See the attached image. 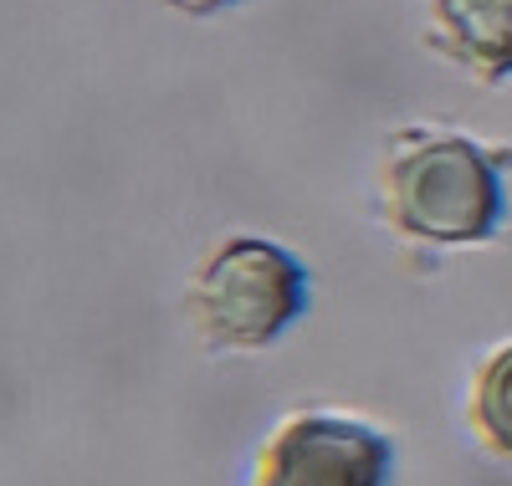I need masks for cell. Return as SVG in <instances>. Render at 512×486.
<instances>
[{
	"label": "cell",
	"instance_id": "4",
	"mask_svg": "<svg viewBox=\"0 0 512 486\" xmlns=\"http://www.w3.org/2000/svg\"><path fill=\"white\" fill-rule=\"evenodd\" d=\"M431 47L482 82L512 77V0H431Z\"/></svg>",
	"mask_w": 512,
	"mask_h": 486
},
{
	"label": "cell",
	"instance_id": "2",
	"mask_svg": "<svg viewBox=\"0 0 512 486\" xmlns=\"http://www.w3.org/2000/svg\"><path fill=\"white\" fill-rule=\"evenodd\" d=\"M190 323L210 348L251 353L277 343L308 307V272L277 241L231 236L210 251L185 292Z\"/></svg>",
	"mask_w": 512,
	"mask_h": 486
},
{
	"label": "cell",
	"instance_id": "5",
	"mask_svg": "<svg viewBox=\"0 0 512 486\" xmlns=\"http://www.w3.org/2000/svg\"><path fill=\"white\" fill-rule=\"evenodd\" d=\"M466 420H472L477 440L492 456L512 461V343L487 353V364L472 379V405H466Z\"/></svg>",
	"mask_w": 512,
	"mask_h": 486
},
{
	"label": "cell",
	"instance_id": "1",
	"mask_svg": "<svg viewBox=\"0 0 512 486\" xmlns=\"http://www.w3.org/2000/svg\"><path fill=\"white\" fill-rule=\"evenodd\" d=\"M390 226L425 246H472L502 226V159L461 134L405 128L379 174Z\"/></svg>",
	"mask_w": 512,
	"mask_h": 486
},
{
	"label": "cell",
	"instance_id": "6",
	"mask_svg": "<svg viewBox=\"0 0 512 486\" xmlns=\"http://www.w3.org/2000/svg\"><path fill=\"white\" fill-rule=\"evenodd\" d=\"M164 6L190 11V16H210V11H226V6H236V0H164Z\"/></svg>",
	"mask_w": 512,
	"mask_h": 486
},
{
	"label": "cell",
	"instance_id": "3",
	"mask_svg": "<svg viewBox=\"0 0 512 486\" xmlns=\"http://www.w3.org/2000/svg\"><path fill=\"white\" fill-rule=\"evenodd\" d=\"M395 451L379 430L338 415L282 420L251 466V486H384Z\"/></svg>",
	"mask_w": 512,
	"mask_h": 486
}]
</instances>
